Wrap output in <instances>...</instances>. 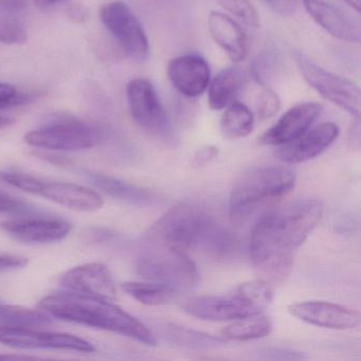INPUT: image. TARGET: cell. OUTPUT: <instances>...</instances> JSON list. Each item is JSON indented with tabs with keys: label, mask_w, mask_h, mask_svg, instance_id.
<instances>
[{
	"label": "cell",
	"mask_w": 361,
	"mask_h": 361,
	"mask_svg": "<svg viewBox=\"0 0 361 361\" xmlns=\"http://www.w3.org/2000/svg\"><path fill=\"white\" fill-rule=\"evenodd\" d=\"M317 200H302L268 213L253 228L250 255L262 280L282 282L290 274L295 252L322 216Z\"/></svg>",
	"instance_id": "6da1fadb"
},
{
	"label": "cell",
	"mask_w": 361,
	"mask_h": 361,
	"mask_svg": "<svg viewBox=\"0 0 361 361\" xmlns=\"http://www.w3.org/2000/svg\"><path fill=\"white\" fill-rule=\"evenodd\" d=\"M39 306L54 318L113 331L147 345H156L151 329L111 300L67 290L46 295Z\"/></svg>",
	"instance_id": "7a4b0ae2"
},
{
	"label": "cell",
	"mask_w": 361,
	"mask_h": 361,
	"mask_svg": "<svg viewBox=\"0 0 361 361\" xmlns=\"http://www.w3.org/2000/svg\"><path fill=\"white\" fill-rule=\"evenodd\" d=\"M295 183V172L286 166H263L247 173L230 195L232 224L244 225L259 209L289 193Z\"/></svg>",
	"instance_id": "3957f363"
},
{
	"label": "cell",
	"mask_w": 361,
	"mask_h": 361,
	"mask_svg": "<svg viewBox=\"0 0 361 361\" xmlns=\"http://www.w3.org/2000/svg\"><path fill=\"white\" fill-rule=\"evenodd\" d=\"M215 221L204 211L180 202L164 213L145 234V240L155 249L187 252L200 250Z\"/></svg>",
	"instance_id": "277c9868"
},
{
	"label": "cell",
	"mask_w": 361,
	"mask_h": 361,
	"mask_svg": "<svg viewBox=\"0 0 361 361\" xmlns=\"http://www.w3.org/2000/svg\"><path fill=\"white\" fill-rule=\"evenodd\" d=\"M24 140L37 149L79 152L97 147L102 140V135L98 128L86 122L61 115L52 118L42 128L27 133Z\"/></svg>",
	"instance_id": "5b68a950"
},
{
	"label": "cell",
	"mask_w": 361,
	"mask_h": 361,
	"mask_svg": "<svg viewBox=\"0 0 361 361\" xmlns=\"http://www.w3.org/2000/svg\"><path fill=\"white\" fill-rule=\"evenodd\" d=\"M0 178L23 191L41 196L77 211H94L103 206L100 194L75 183L49 180L18 172L0 173Z\"/></svg>",
	"instance_id": "8992f818"
},
{
	"label": "cell",
	"mask_w": 361,
	"mask_h": 361,
	"mask_svg": "<svg viewBox=\"0 0 361 361\" xmlns=\"http://www.w3.org/2000/svg\"><path fill=\"white\" fill-rule=\"evenodd\" d=\"M139 276L171 287L177 295L187 293L197 282V268L187 253L155 249L143 255L137 263Z\"/></svg>",
	"instance_id": "52a82bcc"
},
{
	"label": "cell",
	"mask_w": 361,
	"mask_h": 361,
	"mask_svg": "<svg viewBox=\"0 0 361 361\" xmlns=\"http://www.w3.org/2000/svg\"><path fill=\"white\" fill-rule=\"evenodd\" d=\"M295 60L302 77L312 90L329 102L359 117L361 94L354 82L322 68L301 52H295Z\"/></svg>",
	"instance_id": "ba28073f"
},
{
	"label": "cell",
	"mask_w": 361,
	"mask_h": 361,
	"mask_svg": "<svg viewBox=\"0 0 361 361\" xmlns=\"http://www.w3.org/2000/svg\"><path fill=\"white\" fill-rule=\"evenodd\" d=\"M128 109L135 123L147 134L170 142L172 128L155 86L147 79L132 80L126 86Z\"/></svg>",
	"instance_id": "9c48e42d"
},
{
	"label": "cell",
	"mask_w": 361,
	"mask_h": 361,
	"mask_svg": "<svg viewBox=\"0 0 361 361\" xmlns=\"http://www.w3.org/2000/svg\"><path fill=\"white\" fill-rule=\"evenodd\" d=\"M101 22L130 58L142 62L149 56V43L142 25L126 4L116 0L100 9Z\"/></svg>",
	"instance_id": "30bf717a"
},
{
	"label": "cell",
	"mask_w": 361,
	"mask_h": 361,
	"mask_svg": "<svg viewBox=\"0 0 361 361\" xmlns=\"http://www.w3.org/2000/svg\"><path fill=\"white\" fill-rule=\"evenodd\" d=\"M180 307L185 314L207 321L238 320L263 312L238 288L226 295L189 298L181 303Z\"/></svg>",
	"instance_id": "8fae6325"
},
{
	"label": "cell",
	"mask_w": 361,
	"mask_h": 361,
	"mask_svg": "<svg viewBox=\"0 0 361 361\" xmlns=\"http://www.w3.org/2000/svg\"><path fill=\"white\" fill-rule=\"evenodd\" d=\"M0 343L23 350H60L92 353L96 348L87 340L67 333L42 331L32 327L0 325Z\"/></svg>",
	"instance_id": "7c38bea8"
},
{
	"label": "cell",
	"mask_w": 361,
	"mask_h": 361,
	"mask_svg": "<svg viewBox=\"0 0 361 361\" xmlns=\"http://www.w3.org/2000/svg\"><path fill=\"white\" fill-rule=\"evenodd\" d=\"M66 290L102 299H117V288L109 267L102 263H87L71 268L60 278Z\"/></svg>",
	"instance_id": "4fadbf2b"
},
{
	"label": "cell",
	"mask_w": 361,
	"mask_h": 361,
	"mask_svg": "<svg viewBox=\"0 0 361 361\" xmlns=\"http://www.w3.org/2000/svg\"><path fill=\"white\" fill-rule=\"evenodd\" d=\"M0 228L18 242L51 244L66 238L73 226L64 219L54 217H28L5 221Z\"/></svg>",
	"instance_id": "5bb4252c"
},
{
	"label": "cell",
	"mask_w": 361,
	"mask_h": 361,
	"mask_svg": "<svg viewBox=\"0 0 361 361\" xmlns=\"http://www.w3.org/2000/svg\"><path fill=\"white\" fill-rule=\"evenodd\" d=\"M322 111L320 103L304 102L295 105L259 137V143L280 147L295 140L312 128Z\"/></svg>",
	"instance_id": "9a60e30c"
},
{
	"label": "cell",
	"mask_w": 361,
	"mask_h": 361,
	"mask_svg": "<svg viewBox=\"0 0 361 361\" xmlns=\"http://www.w3.org/2000/svg\"><path fill=\"white\" fill-rule=\"evenodd\" d=\"M168 77L179 94L185 98L195 99L208 90L210 66L200 54H185L170 61Z\"/></svg>",
	"instance_id": "2e32d148"
},
{
	"label": "cell",
	"mask_w": 361,
	"mask_h": 361,
	"mask_svg": "<svg viewBox=\"0 0 361 361\" xmlns=\"http://www.w3.org/2000/svg\"><path fill=\"white\" fill-rule=\"evenodd\" d=\"M339 128L333 122H325L298 137L295 140L280 145L276 157L289 164H301L314 159L326 151L339 136Z\"/></svg>",
	"instance_id": "e0dca14e"
},
{
	"label": "cell",
	"mask_w": 361,
	"mask_h": 361,
	"mask_svg": "<svg viewBox=\"0 0 361 361\" xmlns=\"http://www.w3.org/2000/svg\"><path fill=\"white\" fill-rule=\"evenodd\" d=\"M288 312L303 322L324 329H350L360 323L356 310L329 302H299L289 305Z\"/></svg>",
	"instance_id": "ac0fdd59"
},
{
	"label": "cell",
	"mask_w": 361,
	"mask_h": 361,
	"mask_svg": "<svg viewBox=\"0 0 361 361\" xmlns=\"http://www.w3.org/2000/svg\"><path fill=\"white\" fill-rule=\"evenodd\" d=\"M302 4L308 16L329 35L348 43H360V24L348 12L326 0H302Z\"/></svg>",
	"instance_id": "d6986e66"
},
{
	"label": "cell",
	"mask_w": 361,
	"mask_h": 361,
	"mask_svg": "<svg viewBox=\"0 0 361 361\" xmlns=\"http://www.w3.org/2000/svg\"><path fill=\"white\" fill-rule=\"evenodd\" d=\"M208 28L215 43L234 63L244 61L248 51L247 37L240 25L227 14L212 11L208 18Z\"/></svg>",
	"instance_id": "ffe728a7"
},
{
	"label": "cell",
	"mask_w": 361,
	"mask_h": 361,
	"mask_svg": "<svg viewBox=\"0 0 361 361\" xmlns=\"http://www.w3.org/2000/svg\"><path fill=\"white\" fill-rule=\"evenodd\" d=\"M88 176L101 191L111 197L122 200V202L142 207L154 206V204L164 202L158 194L154 193L149 190L124 183L119 179L107 176V175L90 173Z\"/></svg>",
	"instance_id": "44dd1931"
},
{
	"label": "cell",
	"mask_w": 361,
	"mask_h": 361,
	"mask_svg": "<svg viewBox=\"0 0 361 361\" xmlns=\"http://www.w3.org/2000/svg\"><path fill=\"white\" fill-rule=\"evenodd\" d=\"M244 86V75L238 67H227L219 71L208 86L209 106L221 111L236 101Z\"/></svg>",
	"instance_id": "7402d4cb"
},
{
	"label": "cell",
	"mask_w": 361,
	"mask_h": 361,
	"mask_svg": "<svg viewBox=\"0 0 361 361\" xmlns=\"http://www.w3.org/2000/svg\"><path fill=\"white\" fill-rule=\"evenodd\" d=\"M221 120V130L228 139H240L248 136L255 128V115L244 103L234 101L226 107Z\"/></svg>",
	"instance_id": "603a6c76"
},
{
	"label": "cell",
	"mask_w": 361,
	"mask_h": 361,
	"mask_svg": "<svg viewBox=\"0 0 361 361\" xmlns=\"http://www.w3.org/2000/svg\"><path fill=\"white\" fill-rule=\"evenodd\" d=\"M271 331L272 322L269 317L257 314L234 320L233 323L221 329V335L227 339L249 341L266 337Z\"/></svg>",
	"instance_id": "cb8c5ba5"
},
{
	"label": "cell",
	"mask_w": 361,
	"mask_h": 361,
	"mask_svg": "<svg viewBox=\"0 0 361 361\" xmlns=\"http://www.w3.org/2000/svg\"><path fill=\"white\" fill-rule=\"evenodd\" d=\"M121 287L133 299L145 305H162L172 301L176 295H178L171 287L160 283L152 282V281H147V282L130 281V282L122 283Z\"/></svg>",
	"instance_id": "d4e9b609"
},
{
	"label": "cell",
	"mask_w": 361,
	"mask_h": 361,
	"mask_svg": "<svg viewBox=\"0 0 361 361\" xmlns=\"http://www.w3.org/2000/svg\"><path fill=\"white\" fill-rule=\"evenodd\" d=\"M51 323V316L43 310H32L24 306L11 305L0 302V325L35 327Z\"/></svg>",
	"instance_id": "484cf974"
},
{
	"label": "cell",
	"mask_w": 361,
	"mask_h": 361,
	"mask_svg": "<svg viewBox=\"0 0 361 361\" xmlns=\"http://www.w3.org/2000/svg\"><path fill=\"white\" fill-rule=\"evenodd\" d=\"M164 335L173 343L189 348H216L226 343V340L223 338L174 324H166L164 327Z\"/></svg>",
	"instance_id": "4316f807"
},
{
	"label": "cell",
	"mask_w": 361,
	"mask_h": 361,
	"mask_svg": "<svg viewBox=\"0 0 361 361\" xmlns=\"http://www.w3.org/2000/svg\"><path fill=\"white\" fill-rule=\"evenodd\" d=\"M28 41V31L22 20L11 13L0 16V42L7 45H23Z\"/></svg>",
	"instance_id": "83f0119b"
},
{
	"label": "cell",
	"mask_w": 361,
	"mask_h": 361,
	"mask_svg": "<svg viewBox=\"0 0 361 361\" xmlns=\"http://www.w3.org/2000/svg\"><path fill=\"white\" fill-rule=\"evenodd\" d=\"M217 3L247 26L253 28L259 26V13L250 0H217Z\"/></svg>",
	"instance_id": "f1b7e54d"
},
{
	"label": "cell",
	"mask_w": 361,
	"mask_h": 361,
	"mask_svg": "<svg viewBox=\"0 0 361 361\" xmlns=\"http://www.w3.org/2000/svg\"><path fill=\"white\" fill-rule=\"evenodd\" d=\"M37 98V94L18 92L13 85L0 83V109H13L29 104Z\"/></svg>",
	"instance_id": "f546056e"
},
{
	"label": "cell",
	"mask_w": 361,
	"mask_h": 361,
	"mask_svg": "<svg viewBox=\"0 0 361 361\" xmlns=\"http://www.w3.org/2000/svg\"><path fill=\"white\" fill-rule=\"evenodd\" d=\"M255 105H257V114L259 119L267 120L278 113L281 107V101L274 90L265 87L257 94Z\"/></svg>",
	"instance_id": "4dcf8cb0"
},
{
	"label": "cell",
	"mask_w": 361,
	"mask_h": 361,
	"mask_svg": "<svg viewBox=\"0 0 361 361\" xmlns=\"http://www.w3.org/2000/svg\"><path fill=\"white\" fill-rule=\"evenodd\" d=\"M259 357L270 360H305L307 355L299 350L284 348H267L259 352Z\"/></svg>",
	"instance_id": "1f68e13d"
},
{
	"label": "cell",
	"mask_w": 361,
	"mask_h": 361,
	"mask_svg": "<svg viewBox=\"0 0 361 361\" xmlns=\"http://www.w3.org/2000/svg\"><path fill=\"white\" fill-rule=\"evenodd\" d=\"M29 261L22 255H1L0 253V272L20 269L26 267Z\"/></svg>",
	"instance_id": "d6a6232c"
},
{
	"label": "cell",
	"mask_w": 361,
	"mask_h": 361,
	"mask_svg": "<svg viewBox=\"0 0 361 361\" xmlns=\"http://www.w3.org/2000/svg\"><path fill=\"white\" fill-rule=\"evenodd\" d=\"M28 204L23 200L8 194L0 193V213L22 212L26 210Z\"/></svg>",
	"instance_id": "836d02e7"
},
{
	"label": "cell",
	"mask_w": 361,
	"mask_h": 361,
	"mask_svg": "<svg viewBox=\"0 0 361 361\" xmlns=\"http://www.w3.org/2000/svg\"><path fill=\"white\" fill-rule=\"evenodd\" d=\"M219 156V149L214 145H206L196 152L193 157V164L195 166H204L210 164Z\"/></svg>",
	"instance_id": "e575fe53"
},
{
	"label": "cell",
	"mask_w": 361,
	"mask_h": 361,
	"mask_svg": "<svg viewBox=\"0 0 361 361\" xmlns=\"http://www.w3.org/2000/svg\"><path fill=\"white\" fill-rule=\"evenodd\" d=\"M263 1L274 11L283 16L293 13L297 9L298 3H299V0H263Z\"/></svg>",
	"instance_id": "d590c367"
},
{
	"label": "cell",
	"mask_w": 361,
	"mask_h": 361,
	"mask_svg": "<svg viewBox=\"0 0 361 361\" xmlns=\"http://www.w3.org/2000/svg\"><path fill=\"white\" fill-rule=\"evenodd\" d=\"M29 0H0V9L7 13L23 11L28 6Z\"/></svg>",
	"instance_id": "8d00e7d4"
},
{
	"label": "cell",
	"mask_w": 361,
	"mask_h": 361,
	"mask_svg": "<svg viewBox=\"0 0 361 361\" xmlns=\"http://www.w3.org/2000/svg\"><path fill=\"white\" fill-rule=\"evenodd\" d=\"M68 16L73 22L84 23L90 18V10L81 5H73L68 9Z\"/></svg>",
	"instance_id": "74e56055"
},
{
	"label": "cell",
	"mask_w": 361,
	"mask_h": 361,
	"mask_svg": "<svg viewBox=\"0 0 361 361\" xmlns=\"http://www.w3.org/2000/svg\"><path fill=\"white\" fill-rule=\"evenodd\" d=\"M28 359H39L37 357L28 355H5L0 354V360H28Z\"/></svg>",
	"instance_id": "f35d334b"
},
{
	"label": "cell",
	"mask_w": 361,
	"mask_h": 361,
	"mask_svg": "<svg viewBox=\"0 0 361 361\" xmlns=\"http://www.w3.org/2000/svg\"><path fill=\"white\" fill-rule=\"evenodd\" d=\"M342 3L345 4L350 9L356 11L357 13H360L361 1L360 0H341Z\"/></svg>",
	"instance_id": "ab89813d"
},
{
	"label": "cell",
	"mask_w": 361,
	"mask_h": 361,
	"mask_svg": "<svg viewBox=\"0 0 361 361\" xmlns=\"http://www.w3.org/2000/svg\"><path fill=\"white\" fill-rule=\"evenodd\" d=\"M13 120L10 119V118L3 117V116H0V130H3V128H8V126L13 124Z\"/></svg>",
	"instance_id": "60d3db41"
},
{
	"label": "cell",
	"mask_w": 361,
	"mask_h": 361,
	"mask_svg": "<svg viewBox=\"0 0 361 361\" xmlns=\"http://www.w3.org/2000/svg\"><path fill=\"white\" fill-rule=\"evenodd\" d=\"M35 3L37 4V7L42 8V9L54 6L52 0H35Z\"/></svg>",
	"instance_id": "b9f144b4"
},
{
	"label": "cell",
	"mask_w": 361,
	"mask_h": 361,
	"mask_svg": "<svg viewBox=\"0 0 361 361\" xmlns=\"http://www.w3.org/2000/svg\"><path fill=\"white\" fill-rule=\"evenodd\" d=\"M65 1H68V0H52V4L56 5V4H62L65 3Z\"/></svg>",
	"instance_id": "7bdbcfd3"
}]
</instances>
